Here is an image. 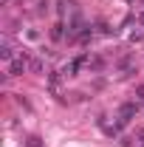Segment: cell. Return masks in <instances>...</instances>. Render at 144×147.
<instances>
[{
	"instance_id": "52a82bcc",
	"label": "cell",
	"mask_w": 144,
	"mask_h": 147,
	"mask_svg": "<svg viewBox=\"0 0 144 147\" xmlns=\"http://www.w3.org/2000/svg\"><path fill=\"white\" fill-rule=\"evenodd\" d=\"M136 23H141V26H144V6L139 9V11H136Z\"/></svg>"
},
{
	"instance_id": "6da1fadb",
	"label": "cell",
	"mask_w": 144,
	"mask_h": 147,
	"mask_svg": "<svg viewBox=\"0 0 144 147\" xmlns=\"http://www.w3.org/2000/svg\"><path fill=\"white\" fill-rule=\"evenodd\" d=\"M136 113H139V105H136V102H124V105L119 108V122L127 125L130 119H136Z\"/></svg>"
},
{
	"instance_id": "8992f818",
	"label": "cell",
	"mask_w": 144,
	"mask_h": 147,
	"mask_svg": "<svg viewBox=\"0 0 144 147\" xmlns=\"http://www.w3.org/2000/svg\"><path fill=\"white\" fill-rule=\"evenodd\" d=\"M136 99H144V82H141V85H136Z\"/></svg>"
},
{
	"instance_id": "5b68a950",
	"label": "cell",
	"mask_w": 144,
	"mask_h": 147,
	"mask_svg": "<svg viewBox=\"0 0 144 147\" xmlns=\"http://www.w3.org/2000/svg\"><path fill=\"white\" fill-rule=\"evenodd\" d=\"M96 28H99V34H116V28H110V26H108V23H99V26H96Z\"/></svg>"
},
{
	"instance_id": "3957f363",
	"label": "cell",
	"mask_w": 144,
	"mask_h": 147,
	"mask_svg": "<svg viewBox=\"0 0 144 147\" xmlns=\"http://www.w3.org/2000/svg\"><path fill=\"white\" fill-rule=\"evenodd\" d=\"M65 23H54V26H51V40H57V42H59V40H65Z\"/></svg>"
},
{
	"instance_id": "7a4b0ae2",
	"label": "cell",
	"mask_w": 144,
	"mask_h": 147,
	"mask_svg": "<svg viewBox=\"0 0 144 147\" xmlns=\"http://www.w3.org/2000/svg\"><path fill=\"white\" fill-rule=\"evenodd\" d=\"M28 71L31 74H42L45 71V57H31V59H28Z\"/></svg>"
},
{
	"instance_id": "277c9868",
	"label": "cell",
	"mask_w": 144,
	"mask_h": 147,
	"mask_svg": "<svg viewBox=\"0 0 144 147\" xmlns=\"http://www.w3.org/2000/svg\"><path fill=\"white\" fill-rule=\"evenodd\" d=\"M26 147H45L40 136H26Z\"/></svg>"
},
{
	"instance_id": "ba28073f",
	"label": "cell",
	"mask_w": 144,
	"mask_h": 147,
	"mask_svg": "<svg viewBox=\"0 0 144 147\" xmlns=\"http://www.w3.org/2000/svg\"><path fill=\"white\" fill-rule=\"evenodd\" d=\"M139 147H144V130H139Z\"/></svg>"
},
{
	"instance_id": "9c48e42d",
	"label": "cell",
	"mask_w": 144,
	"mask_h": 147,
	"mask_svg": "<svg viewBox=\"0 0 144 147\" xmlns=\"http://www.w3.org/2000/svg\"><path fill=\"white\" fill-rule=\"evenodd\" d=\"M3 3H9V0H3Z\"/></svg>"
}]
</instances>
